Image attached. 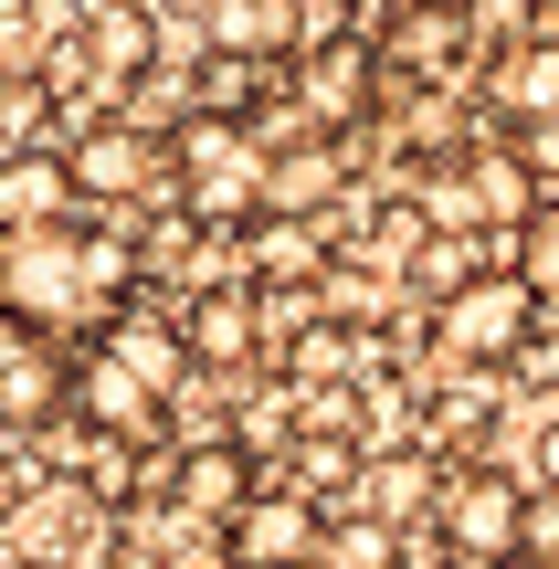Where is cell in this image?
<instances>
[{
    "label": "cell",
    "instance_id": "obj_1",
    "mask_svg": "<svg viewBox=\"0 0 559 569\" xmlns=\"http://www.w3.org/2000/svg\"><path fill=\"white\" fill-rule=\"evenodd\" d=\"M138 211H84L53 232H0V306L32 317L42 338H74V327H117L138 296V243H127Z\"/></svg>",
    "mask_w": 559,
    "mask_h": 569
},
{
    "label": "cell",
    "instance_id": "obj_2",
    "mask_svg": "<svg viewBox=\"0 0 559 569\" xmlns=\"http://www.w3.org/2000/svg\"><path fill=\"white\" fill-rule=\"evenodd\" d=\"M169 169H180V211H190V222H243V211H274V148L253 138V127L190 117L180 148H169Z\"/></svg>",
    "mask_w": 559,
    "mask_h": 569
},
{
    "label": "cell",
    "instance_id": "obj_3",
    "mask_svg": "<svg viewBox=\"0 0 559 569\" xmlns=\"http://www.w3.org/2000/svg\"><path fill=\"white\" fill-rule=\"evenodd\" d=\"M539 317H549L539 284L518 264H486L455 306H433V348H443V369H507V359H528V327Z\"/></svg>",
    "mask_w": 559,
    "mask_h": 569
},
{
    "label": "cell",
    "instance_id": "obj_4",
    "mask_svg": "<svg viewBox=\"0 0 559 569\" xmlns=\"http://www.w3.org/2000/svg\"><path fill=\"white\" fill-rule=\"evenodd\" d=\"M443 549L476 559V569H507L528 549V475L518 465H455L443 475V507H433Z\"/></svg>",
    "mask_w": 559,
    "mask_h": 569
},
{
    "label": "cell",
    "instance_id": "obj_5",
    "mask_svg": "<svg viewBox=\"0 0 559 569\" xmlns=\"http://www.w3.org/2000/svg\"><path fill=\"white\" fill-rule=\"evenodd\" d=\"M63 422H74V359L32 317L0 306V443H32V432H63Z\"/></svg>",
    "mask_w": 559,
    "mask_h": 569
},
{
    "label": "cell",
    "instance_id": "obj_6",
    "mask_svg": "<svg viewBox=\"0 0 559 569\" xmlns=\"http://www.w3.org/2000/svg\"><path fill=\"white\" fill-rule=\"evenodd\" d=\"M74 432H96L117 453H159L169 443V390L138 380L117 348H84L74 359Z\"/></svg>",
    "mask_w": 559,
    "mask_h": 569
},
{
    "label": "cell",
    "instance_id": "obj_7",
    "mask_svg": "<svg viewBox=\"0 0 559 569\" xmlns=\"http://www.w3.org/2000/svg\"><path fill=\"white\" fill-rule=\"evenodd\" d=\"M274 475L253 465L243 443H232V432H201V443H169V507L180 517H201V528H232V517L253 507V496H264Z\"/></svg>",
    "mask_w": 559,
    "mask_h": 569
},
{
    "label": "cell",
    "instance_id": "obj_8",
    "mask_svg": "<svg viewBox=\"0 0 559 569\" xmlns=\"http://www.w3.org/2000/svg\"><path fill=\"white\" fill-rule=\"evenodd\" d=\"M328 528H338V517L317 507L307 486H264V496L222 528V549H232V569H307L317 549H328Z\"/></svg>",
    "mask_w": 559,
    "mask_h": 569
},
{
    "label": "cell",
    "instance_id": "obj_9",
    "mask_svg": "<svg viewBox=\"0 0 559 569\" xmlns=\"http://www.w3.org/2000/svg\"><path fill=\"white\" fill-rule=\"evenodd\" d=\"M370 74H380L370 32H328V42H307V63H296V127H307V138L359 127V117H370Z\"/></svg>",
    "mask_w": 559,
    "mask_h": 569
},
{
    "label": "cell",
    "instance_id": "obj_10",
    "mask_svg": "<svg viewBox=\"0 0 559 569\" xmlns=\"http://www.w3.org/2000/svg\"><path fill=\"white\" fill-rule=\"evenodd\" d=\"M74 42L106 84V117L138 74H159V0H74Z\"/></svg>",
    "mask_w": 559,
    "mask_h": 569
},
{
    "label": "cell",
    "instance_id": "obj_11",
    "mask_svg": "<svg viewBox=\"0 0 559 569\" xmlns=\"http://www.w3.org/2000/svg\"><path fill=\"white\" fill-rule=\"evenodd\" d=\"M74 180H84V201H117V211H138V201H159V180H169V159H159V138H138L127 117H96L74 148Z\"/></svg>",
    "mask_w": 559,
    "mask_h": 569
},
{
    "label": "cell",
    "instance_id": "obj_12",
    "mask_svg": "<svg viewBox=\"0 0 559 569\" xmlns=\"http://www.w3.org/2000/svg\"><path fill=\"white\" fill-rule=\"evenodd\" d=\"M443 475H455V465H443L433 443H380L349 507L370 517V528H391V538H401V528H433V507H443Z\"/></svg>",
    "mask_w": 559,
    "mask_h": 569
},
{
    "label": "cell",
    "instance_id": "obj_13",
    "mask_svg": "<svg viewBox=\"0 0 559 569\" xmlns=\"http://www.w3.org/2000/svg\"><path fill=\"white\" fill-rule=\"evenodd\" d=\"M307 0H222L201 21V53H232V63H264V74H296L307 63Z\"/></svg>",
    "mask_w": 559,
    "mask_h": 569
},
{
    "label": "cell",
    "instance_id": "obj_14",
    "mask_svg": "<svg viewBox=\"0 0 559 569\" xmlns=\"http://www.w3.org/2000/svg\"><path fill=\"white\" fill-rule=\"evenodd\" d=\"M180 327H190V359L201 369H253L264 359V284H190V306H180Z\"/></svg>",
    "mask_w": 559,
    "mask_h": 569
},
{
    "label": "cell",
    "instance_id": "obj_15",
    "mask_svg": "<svg viewBox=\"0 0 559 569\" xmlns=\"http://www.w3.org/2000/svg\"><path fill=\"white\" fill-rule=\"evenodd\" d=\"M53 222H84V180L63 148H11L0 159V232H53Z\"/></svg>",
    "mask_w": 559,
    "mask_h": 569
},
{
    "label": "cell",
    "instance_id": "obj_16",
    "mask_svg": "<svg viewBox=\"0 0 559 569\" xmlns=\"http://www.w3.org/2000/svg\"><path fill=\"white\" fill-rule=\"evenodd\" d=\"M465 201H476V222H507V232H528L549 190L528 180L518 138H497V148H465Z\"/></svg>",
    "mask_w": 559,
    "mask_h": 569
},
{
    "label": "cell",
    "instance_id": "obj_17",
    "mask_svg": "<svg viewBox=\"0 0 559 569\" xmlns=\"http://www.w3.org/2000/svg\"><path fill=\"white\" fill-rule=\"evenodd\" d=\"M106 348H117L138 380H159L169 401H180V380H201V359H190V327H169V317H148V306H127L117 327H106Z\"/></svg>",
    "mask_w": 559,
    "mask_h": 569
},
{
    "label": "cell",
    "instance_id": "obj_18",
    "mask_svg": "<svg viewBox=\"0 0 559 569\" xmlns=\"http://www.w3.org/2000/svg\"><path fill=\"white\" fill-rule=\"evenodd\" d=\"M338 180H349L338 138H296V148H274V222H317V211L338 201Z\"/></svg>",
    "mask_w": 559,
    "mask_h": 569
},
{
    "label": "cell",
    "instance_id": "obj_19",
    "mask_svg": "<svg viewBox=\"0 0 559 569\" xmlns=\"http://www.w3.org/2000/svg\"><path fill=\"white\" fill-rule=\"evenodd\" d=\"M497 106H507V138H518V127H559V32L518 42V53L497 63Z\"/></svg>",
    "mask_w": 559,
    "mask_h": 569
},
{
    "label": "cell",
    "instance_id": "obj_20",
    "mask_svg": "<svg viewBox=\"0 0 559 569\" xmlns=\"http://www.w3.org/2000/svg\"><path fill=\"white\" fill-rule=\"evenodd\" d=\"M359 369H370V348H359V327H338V317H317V327H296V338H286V380H307V390L359 380Z\"/></svg>",
    "mask_w": 559,
    "mask_h": 569
},
{
    "label": "cell",
    "instance_id": "obj_21",
    "mask_svg": "<svg viewBox=\"0 0 559 569\" xmlns=\"http://www.w3.org/2000/svg\"><path fill=\"white\" fill-rule=\"evenodd\" d=\"M391 42H401V63H422V74H455L476 32H465V11H443V0H433V11H412V21H401Z\"/></svg>",
    "mask_w": 559,
    "mask_h": 569
},
{
    "label": "cell",
    "instance_id": "obj_22",
    "mask_svg": "<svg viewBox=\"0 0 559 569\" xmlns=\"http://www.w3.org/2000/svg\"><path fill=\"white\" fill-rule=\"evenodd\" d=\"M476 274H486V264L465 253V232H433V243H412V296H422V306H455Z\"/></svg>",
    "mask_w": 559,
    "mask_h": 569
},
{
    "label": "cell",
    "instance_id": "obj_23",
    "mask_svg": "<svg viewBox=\"0 0 559 569\" xmlns=\"http://www.w3.org/2000/svg\"><path fill=\"white\" fill-rule=\"evenodd\" d=\"M42 127H53V84L42 74H0V159H11V148H42Z\"/></svg>",
    "mask_w": 559,
    "mask_h": 569
},
{
    "label": "cell",
    "instance_id": "obj_24",
    "mask_svg": "<svg viewBox=\"0 0 559 569\" xmlns=\"http://www.w3.org/2000/svg\"><path fill=\"white\" fill-rule=\"evenodd\" d=\"M253 264H264V274H317V284H328V243H317L307 222H274V211H264V232H253Z\"/></svg>",
    "mask_w": 559,
    "mask_h": 569
},
{
    "label": "cell",
    "instance_id": "obj_25",
    "mask_svg": "<svg viewBox=\"0 0 559 569\" xmlns=\"http://www.w3.org/2000/svg\"><path fill=\"white\" fill-rule=\"evenodd\" d=\"M518 274L539 284V306H559V201H539V222L518 232Z\"/></svg>",
    "mask_w": 559,
    "mask_h": 569
},
{
    "label": "cell",
    "instance_id": "obj_26",
    "mask_svg": "<svg viewBox=\"0 0 559 569\" xmlns=\"http://www.w3.org/2000/svg\"><path fill=\"white\" fill-rule=\"evenodd\" d=\"M307 569H391V528H370V517H349V528H328V549Z\"/></svg>",
    "mask_w": 559,
    "mask_h": 569
},
{
    "label": "cell",
    "instance_id": "obj_27",
    "mask_svg": "<svg viewBox=\"0 0 559 569\" xmlns=\"http://www.w3.org/2000/svg\"><path fill=\"white\" fill-rule=\"evenodd\" d=\"M455 11H465V32H476V42H507V53H518V42H539V32H518L528 0H455Z\"/></svg>",
    "mask_w": 559,
    "mask_h": 569
},
{
    "label": "cell",
    "instance_id": "obj_28",
    "mask_svg": "<svg viewBox=\"0 0 559 569\" xmlns=\"http://www.w3.org/2000/svg\"><path fill=\"white\" fill-rule=\"evenodd\" d=\"M518 159H528V180L559 201V127H518Z\"/></svg>",
    "mask_w": 559,
    "mask_h": 569
},
{
    "label": "cell",
    "instance_id": "obj_29",
    "mask_svg": "<svg viewBox=\"0 0 559 569\" xmlns=\"http://www.w3.org/2000/svg\"><path fill=\"white\" fill-rule=\"evenodd\" d=\"M338 11L359 21V32H401L412 11H433V0H338Z\"/></svg>",
    "mask_w": 559,
    "mask_h": 569
},
{
    "label": "cell",
    "instance_id": "obj_30",
    "mask_svg": "<svg viewBox=\"0 0 559 569\" xmlns=\"http://www.w3.org/2000/svg\"><path fill=\"white\" fill-rule=\"evenodd\" d=\"M528 496H559V422H539V443H528Z\"/></svg>",
    "mask_w": 559,
    "mask_h": 569
},
{
    "label": "cell",
    "instance_id": "obj_31",
    "mask_svg": "<svg viewBox=\"0 0 559 569\" xmlns=\"http://www.w3.org/2000/svg\"><path fill=\"white\" fill-rule=\"evenodd\" d=\"M518 559H559V496H528V549Z\"/></svg>",
    "mask_w": 559,
    "mask_h": 569
},
{
    "label": "cell",
    "instance_id": "obj_32",
    "mask_svg": "<svg viewBox=\"0 0 559 569\" xmlns=\"http://www.w3.org/2000/svg\"><path fill=\"white\" fill-rule=\"evenodd\" d=\"M96 569H169L159 549H148V538L138 528H117V538H106V549H96Z\"/></svg>",
    "mask_w": 559,
    "mask_h": 569
},
{
    "label": "cell",
    "instance_id": "obj_33",
    "mask_svg": "<svg viewBox=\"0 0 559 569\" xmlns=\"http://www.w3.org/2000/svg\"><path fill=\"white\" fill-rule=\"evenodd\" d=\"M21 496H32V453H11V443H0V517H11Z\"/></svg>",
    "mask_w": 559,
    "mask_h": 569
},
{
    "label": "cell",
    "instance_id": "obj_34",
    "mask_svg": "<svg viewBox=\"0 0 559 569\" xmlns=\"http://www.w3.org/2000/svg\"><path fill=\"white\" fill-rule=\"evenodd\" d=\"M159 11H190V21H211V11H222V0H159Z\"/></svg>",
    "mask_w": 559,
    "mask_h": 569
},
{
    "label": "cell",
    "instance_id": "obj_35",
    "mask_svg": "<svg viewBox=\"0 0 559 569\" xmlns=\"http://www.w3.org/2000/svg\"><path fill=\"white\" fill-rule=\"evenodd\" d=\"M507 569H559V559H507Z\"/></svg>",
    "mask_w": 559,
    "mask_h": 569
},
{
    "label": "cell",
    "instance_id": "obj_36",
    "mask_svg": "<svg viewBox=\"0 0 559 569\" xmlns=\"http://www.w3.org/2000/svg\"><path fill=\"white\" fill-rule=\"evenodd\" d=\"M11 569H53V559H11Z\"/></svg>",
    "mask_w": 559,
    "mask_h": 569
},
{
    "label": "cell",
    "instance_id": "obj_37",
    "mask_svg": "<svg viewBox=\"0 0 559 569\" xmlns=\"http://www.w3.org/2000/svg\"><path fill=\"white\" fill-rule=\"evenodd\" d=\"M0 53H11V42H0Z\"/></svg>",
    "mask_w": 559,
    "mask_h": 569
}]
</instances>
